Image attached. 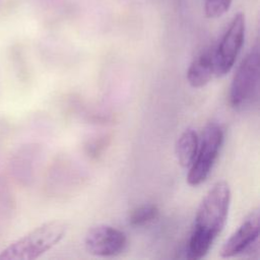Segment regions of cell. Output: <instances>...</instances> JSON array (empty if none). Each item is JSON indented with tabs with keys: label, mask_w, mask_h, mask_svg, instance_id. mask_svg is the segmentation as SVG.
<instances>
[{
	"label": "cell",
	"mask_w": 260,
	"mask_h": 260,
	"mask_svg": "<svg viewBox=\"0 0 260 260\" xmlns=\"http://www.w3.org/2000/svg\"><path fill=\"white\" fill-rule=\"evenodd\" d=\"M66 232V222L57 219L47 221L3 249L0 260L37 259L56 246Z\"/></svg>",
	"instance_id": "2"
},
{
	"label": "cell",
	"mask_w": 260,
	"mask_h": 260,
	"mask_svg": "<svg viewBox=\"0 0 260 260\" xmlns=\"http://www.w3.org/2000/svg\"><path fill=\"white\" fill-rule=\"evenodd\" d=\"M198 144L199 138L193 128H187L181 133L175 145L176 157L181 167L190 168L195 158Z\"/></svg>",
	"instance_id": "9"
},
{
	"label": "cell",
	"mask_w": 260,
	"mask_h": 260,
	"mask_svg": "<svg viewBox=\"0 0 260 260\" xmlns=\"http://www.w3.org/2000/svg\"><path fill=\"white\" fill-rule=\"evenodd\" d=\"M107 144H108V137L106 135L102 137H95L89 140L85 144V149L89 156L96 157L102 153V151L105 149V146Z\"/></svg>",
	"instance_id": "12"
},
{
	"label": "cell",
	"mask_w": 260,
	"mask_h": 260,
	"mask_svg": "<svg viewBox=\"0 0 260 260\" xmlns=\"http://www.w3.org/2000/svg\"><path fill=\"white\" fill-rule=\"evenodd\" d=\"M231 188L226 181H217L201 200L187 246V257L203 258L222 232L231 203Z\"/></svg>",
	"instance_id": "1"
},
{
	"label": "cell",
	"mask_w": 260,
	"mask_h": 260,
	"mask_svg": "<svg viewBox=\"0 0 260 260\" xmlns=\"http://www.w3.org/2000/svg\"><path fill=\"white\" fill-rule=\"evenodd\" d=\"M233 0H204V13L208 18L223 15L231 7Z\"/></svg>",
	"instance_id": "11"
},
{
	"label": "cell",
	"mask_w": 260,
	"mask_h": 260,
	"mask_svg": "<svg viewBox=\"0 0 260 260\" xmlns=\"http://www.w3.org/2000/svg\"><path fill=\"white\" fill-rule=\"evenodd\" d=\"M259 47L256 45L242 60L234 74L229 100L234 109H243L258 95L259 89Z\"/></svg>",
	"instance_id": "4"
},
{
	"label": "cell",
	"mask_w": 260,
	"mask_h": 260,
	"mask_svg": "<svg viewBox=\"0 0 260 260\" xmlns=\"http://www.w3.org/2000/svg\"><path fill=\"white\" fill-rule=\"evenodd\" d=\"M83 242L86 252L96 257L120 255L128 245V239L124 232L105 223L89 228Z\"/></svg>",
	"instance_id": "6"
},
{
	"label": "cell",
	"mask_w": 260,
	"mask_h": 260,
	"mask_svg": "<svg viewBox=\"0 0 260 260\" xmlns=\"http://www.w3.org/2000/svg\"><path fill=\"white\" fill-rule=\"evenodd\" d=\"M259 208L252 209L244 218L239 228L223 243L219 256L231 258L243 254L258 242L260 230Z\"/></svg>",
	"instance_id": "7"
},
{
	"label": "cell",
	"mask_w": 260,
	"mask_h": 260,
	"mask_svg": "<svg viewBox=\"0 0 260 260\" xmlns=\"http://www.w3.org/2000/svg\"><path fill=\"white\" fill-rule=\"evenodd\" d=\"M246 21L243 13H237L222 35L216 47H213L214 76L222 77L234 67L245 40Z\"/></svg>",
	"instance_id": "5"
},
{
	"label": "cell",
	"mask_w": 260,
	"mask_h": 260,
	"mask_svg": "<svg viewBox=\"0 0 260 260\" xmlns=\"http://www.w3.org/2000/svg\"><path fill=\"white\" fill-rule=\"evenodd\" d=\"M159 215V209L155 204L145 203L133 208L128 216V224L132 226H142L155 220Z\"/></svg>",
	"instance_id": "10"
},
{
	"label": "cell",
	"mask_w": 260,
	"mask_h": 260,
	"mask_svg": "<svg viewBox=\"0 0 260 260\" xmlns=\"http://www.w3.org/2000/svg\"><path fill=\"white\" fill-rule=\"evenodd\" d=\"M214 75L213 48L206 49L198 54L187 69V81L194 88L205 86Z\"/></svg>",
	"instance_id": "8"
},
{
	"label": "cell",
	"mask_w": 260,
	"mask_h": 260,
	"mask_svg": "<svg viewBox=\"0 0 260 260\" xmlns=\"http://www.w3.org/2000/svg\"><path fill=\"white\" fill-rule=\"evenodd\" d=\"M224 140V131L220 124L209 122L205 125L197 152L187 174V183L196 187L202 184L209 176Z\"/></svg>",
	"instance_id": "3"
}]
</instances>
